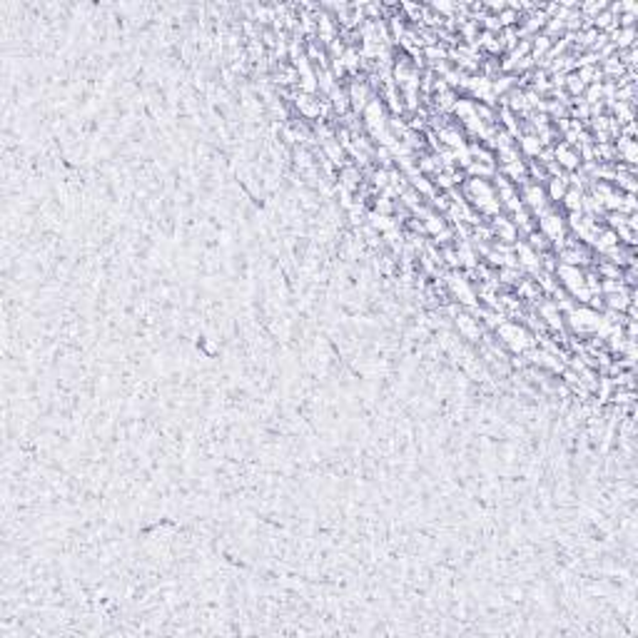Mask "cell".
<instances>
[{"label":"cell","instance_id":"obj_1","mask_svg":"<svg viewBox=\"0 0 638 638\" xmlns=\"http://www.w3.org/2000/svg\"><path fill=\"white\" fill-rule=\"evenodd\" d=\"M466 192H469L471 202L481 212H486V215H496L499 212V207H501L499 192L486 182V177H471L469 185H466Z\"/></svg>","mask_w":638,"mask_h":638},{"label":"cell","instance_id":"obj_2","mask_svg":"<svg viewBox=\"0 0 638 638\" xmlns=\"http://www.w3.org/2000/svg\"><path fill=\"white\" fill-rule=\"evenodd\" d=\"M558 277H561L563 287H566L573 297H578L581 302H588L591 292L586 289V277L578 272V267H573V264H561V267H558Z\"/></svg>","mask_w":638,"mask_h":638},{"label":"cell","instance_id":"obj_3","mask_svg":"<svg viewBox=\"0 0 638 638\" xmlns=\"http://www.w3.org/2000/svg\"><path fill=\"white\" fill-rule=\"evenodd\" d=\"M571 324L576 332H598L603 324V317L588 307H578L571 312Z\"/></svg>","mask_w":638,"mask_h":638},{"label":"cell","instance_id":"obj_4","mask_svg":"<svg viewBox=\"0 0 638 638\" xmlns=\"http://www.w3.org/2000/svg\"><path fill=\"white\" fill-rule=\"evenodd\" d=\"M499 334H501V339H504L514 352H524V349L531 347V337H529L526 329L519 327V324H501Z\"/></svg>","mask_w":638,"mask_h":638},{"label":"cell","instance_id":"obj_5","mask_svg":"<svg viewBox=\"0 0 638 638\" xmlns=\"http://www.w3.org/2000/svg\"><path fill=\"white\" fill-rule=\"evenodd\" d=\"M541 235L554 239V242H561L563 239V220L558 215H544L541 217Z\"/></svg>","mask_w":638,"mask_h":638},{"label":"cell","instance_id":"obj_6","mask_svg":"<svg viewBox=\"0 0 638 638\" xmlns=\"http://www.w3.org/2000/svg\"><path fill=\"white\" fill-rule=\"evenodd\" d=\"M449 287H451V292H454L464 304H469V307H471V304L476 302V297H474V292H471V287L466 284V279H464V277H456V274H454V277H449Z\"/></svg>","mask_w":638,"mask_h":638},{"label":"cell","instance_id":"obj_7","mask_svg":"<svg viewBox=\"0 0 638 638\" xmlns=\"http://www.w3.org/2000/svg\"><path fill=\"white\" fill-rule=\"evenodd\" d=\"M556 157H558V162H561L566 170H573V167H578V162H581L578 152H573L568 145H558V147H556Z\"/></svg>","mask_w":638,"mask_h":638},{"label":"cell","instance_id":"obj_8","mask_svg":"<svg viewBox=\"0 0 638 638\" xmlns=\"http://www.w3.org/2000/svg\"><path fill=\"white\" fill-rule=\"evenodd\" d=\"M526 202H529V207L534 210V212H544L546 210V192L541 190V187H529L526 190Z\"/></svg>","mask_w":638,"mask_h":638},{"label":"cell","instance_id":"obj_9","mask_svg":"<svg viewBox=\"0 0 638 638\" xmlns=\"http://www.w3.org/2000/svg\"><path fill=\"white\" fill-rule=\"evenodd\" d=\"M456 327H459V332H461L464 337H469V339H478V324L474 322L471 317L459 314V317H456Z\"/></svg>","mask_w":638,"mask_h":638},{"label":"cell","instance_id":"obj_10","mask_svg":"<svg viewBox=\"0 0 638 638\" xmlns=\"http://www.w3.org/2000/svg\"><path fill=\"white\" fill-rule=\"evenodd\" d=\"M471 90L481 97V100H486V102H494V87H491V82L486 80V78H476V80H471Z\"/></svg>","mask_w":638,"mask_h":638},{"label":"cell","instance_id":"obj_11","mask_svg":"<svg viewBox=\"0 0 638 638\" xmlns=\"http://www.w3.org/2000/svg\"><path fill=\"white\" fill-rule=\"evenodd\" d=\"M424 227L434 235V237H439V239H446L449 237V232H446V225H444V220L441 217H434V215H429L426 220H424Z\"/></svg>","mask_w":638,"mask_h":638},{"label":"cell","instance_id":"obj_12","mask_svg":"<svg viewBox=\"0 0 638 638\" xmlns=\"http://www.w3.org/2000/svg\"><path fill=\"white\" fill-rule=\"evenodd\" d=\"M496 235H499V239H504V242L516 239V222L499 217V220H496Z\"/></svg>","mask_w":638,"mask_h":638},{"label":"cell","instance_id":"obj_13","mask_svg":"<svg viewBox=\"0 0 638 638\" xmlns=\"http://www.w3.org/2000/svg\"><path fill=\"white\" fill-rule=\"evenodd\" d=\"M367 97H369V90H367V85L362 82V85H352V105L357 107V110H364L369 102H367Z\"/></svg>","mask_w":638,"mask_h":638},{"label":"cell","instance_id":"obj_14","mask_svg":"<svg viewBox=\"0 0 638 638\" xmlns=\"http://www.w3.org/2000/svg\"><path fill=\"white\" fill-rule=\"evenodd\" d=\"M519 257H521V264H524V267H529V269H536V267H539V254L534 252V247L519 244Z\"/></svg>","mask_w":638,"mask_h":638},{"label":"cell","instance_id":"obj_15","mask_svg":"<svg viewBox=\"0 0 638 638\" xmlns=\"http://www.w3.org/2000/svg\"><path fill=\"white\" fill-rule=\"evenodd\" d=\"M618 152L623 155V160H626V162H636V157H638L636 142H633V140H628V137H623V140L618 142Z\"/></svg>","mask_w":638,"mask_h":638},{"label":"cell","instance_id":"obj_16","mask_svg":"<svg viewBox=\"0 0 638 638\" xmlns=\"http://www.w3.org/2000/svg\"><path fill=\"white\" fill-rule=\"evenodd\" d=\"M566 195V180L563 177H554L551 180V187H549V197L551 200H563Z\"/></svg>","mask_w":638,"mask_h":638},{"label":"cell","instance_id":"obj_17","mask_svg":"<svg viewBox=\"0 0 638 638\" xmlns=\"http://www.w3.org/2000/svg\"><path fill=\"white\" fill-rule=\"evenodd\" d=\"M521 147L529 152V155H539L541 152V142H539V137H524L521 140Z\"/></svg>","mask_w":638,"mask_h":638},{"label":"cell","instance_id":"obj_18","mask_svg":"<svg viewBox=\"0 0 638 638\" xmlns=\"http://www.w3.org/2000/svg\"><path fill=\"white\" fill-rule=\"evenodd\" d=\"M299 107H302V112H304V115H309V117L319 115V105H314V102H312V97H302V100H299Z\"/></svg>","mask_w":638,"mask_h":638},{"label":"cell","instance_id":"obj_19","mask_svg":"<svg viewBox=\"0 0 638 638\" xmlns=\"http://www.w3.org/2000/svg\"><path fill=\"white\" fill-rule=\"evenodd\" d=\"M563 200H566V205L571 207V210H581V192H576V190H571V192H566L563 195Z\"/></svg>","mask_w":638,"mask_h":638},{"label":"cell","instance_id":"obj_20","mask_svg":"<svg viewBox=\"0 0 638 638\" xmlns=\"http://www.w3.org/2000/svg\"><path fill=\"white\" fill-rule=\"evenodd\" d=\"M372 225H374L377 230H382V232H384V230H389V227H392V220H389L387 215H379V212H377V215H372Z\"/></svg>","mask_w":638,"mask_h":638},{"label":"cell","instance_id":"obj_21","mask_svg":"<svg viewBox=\"0 0 638 638\" xmlns=\"http://www.w3.org/2000/svg\"><path fill=\"white\" fill-rule=\"evenodd\" d=\"M441 137H444V140H446V142H449L451 147H464L461 137H459V135H456L454 130H444V132H441Z\"/></svg>","mask_w":638,"mask_h":638},{"label":"cell","instance_id":"obj_22","mask_svg":"<svg viewBox=\"0 0 638 638\" xmlns=\"http://www.w3.org/2000/svg\"><path fill=\"white\" fill-rule=\"evenodd\" d=\"M596 244H598V249L606 252V249H611V247L616 244V235H613V232H606V235H601V242H596Z\"/></svg>","mask_w":638,"mask_h":638},{"label":"cell","instance_id":"obj_23","mask_svg":"<svg viewBox=\"0 0 638 638\" xmlns=\"http://www.w3.org/2000/svg\"><path fill=\"white\" fill-rule=\"evenodd\" d=\"M608 299H611V302H608L611 307H618V309H626V307H628V297H626L623 292H618V294H613V297H608Z\"/></svg>","mask_w":638,"mask_h":638},{"label":"cell","instance_id":"obj_24","mask_svg":"<svg viewBox=\"0 0 638 638\" xmlns=\"http://www.w3.org/2000/svg\"><path fill=\"white\" fill-rule=\"evenodd\" d=\"M332 97H334V107L342 112V110L347 107V100H349V97H347L344 92H339V90H332Z\"/></svg>","mask_w":638,"mask_h":638},{"label":"cell","instance_id":"obj_25","mask_svg":"<svg viewBox=\"0 0 638 638\" xmlns=\"http://www.w3.org/2000/svg\"><path fill=\"white\" fill-rule=\"evenodd\" d=\"M414 187L416 190H421V192H426V195H434V190H431V185L421 177V175H414Z\"/></svg>","mask_w":638,"mask_h":638},{"label":"cell","instance_id":"obj_26","mask_svg":"<svg viewBox=\"0 0 638 638\" xmlns=\"http://www.w3.org/2000/svg\"><path fill=\"white\" fill-rule=\"evenodd\" d=\"M613 38H616V45H628L631 38H633V30L628 28V30H623V33H616Z\"/></svg>","mask_w":638,"mask_h":638},{"label":"cell","instance_id":"obj_27","mask_svg":"<svg viewBox=\"0 0 638 638\" xmlns=\"http://www.w3.org/2000/svg\"><path fill=\"white\" fill-rule=\"evenodd\" d=\"M568 87H571V92H581L583 90V80L573 75V78H568Z\"/></svg>","mask_w":638,"mask_h":638},{"label":"cell","instance_id":"obj_28","mask_svg":"<svg viewBox=\"0 0 638 638\" xmlns=\"http://www.w3.org/2000/svg\"><path fill=\"white\" fill-rule=\"evenodd\" d=\"M603 8H606V3H588V5H583V13H598Z\"/></svg>","mask_w":638,"mask_h":638},{"label":"cell","instance_id":"obj_29","mask_svg":"<svg viewBox=\"0 0 638 638\" xmlns=\"http://www.w3.org/2000/svg\"><path fill=\"white\" fill-rule=\"evenodd\" d=\"M549 48V38H536V45H534V50L536 53H544Z\"/></svg>","mask_w":638,"mask_h":638},{"label":"cell","instance_id":"obj_30","mask_svg":"<svg viewBox=\"0 0 638 638\" xmlns=\"http://www.w3.org/2000/svg\"><path fill=\"white\" fill-rule=\"evenodd\" d=\"M434 8H436V10H441V13H451V10H454V5H449V3H436Z\"/></svg>","mask_w":638,"mask_h":638},{"label":"cell","instance_id":"obj_31","mask_svg":"<svg viewBox=\"0 0 638 638\" xmlns=\"http://www.w3.org/2000/svg\"><path fill=\"white\" fill-rule=\"evenodd\" d=\"M501 23H504V25L514 23V13H511V10H509V13H504V15H501Z\"/></svg>","mask_w":638,"mask_h":638},{"label":"cell","instance_id":"obj_32","mask_svg":"<svg viewBox=\"0 0 638 638\" xmlns=\"http://www.w3.org/2000/svg\"><path fill=\"white\" fill-rule=\"evenodd\" d=\"M426 53H429L431 58H441V55H444V50H439V48H429Z\"/></svg>","mask_w":638,"mask_h":638}]
</instances>
